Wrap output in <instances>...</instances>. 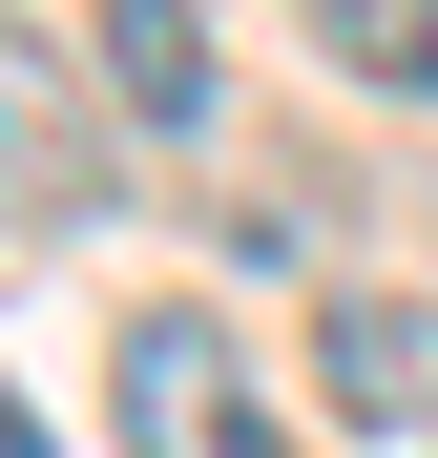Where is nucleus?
<instances>
[{
	"label": "nucleus",
	"mask_w": 438,
	"mask_h": 458,
	"mask_svg": "<svg viewBox=\"0 0 438 458\" xmlns=\"http://www.w3.org/2000/svg\"><path fill=\"white\" fill-rule=\"evenodd\" d=\"M313 42H334L376 105H438V0H313Z\"/></svg>",
	"instance_id": "4"
},
{
	"label": "nucleus",
	"mask_w": 438,
	"mask_h": 458,
	"mask_svg": "<svg viewBox=\"0 0 438 458\" xmlns=\"http://www.w3.org/2000/svg\"><path fill=\"white\" fill-rule=\"evenodd\" d=\"M0 458H42V417H21V396H0Z\"/></svg>",
	"instance_id": "6"
},
{
	"label": "nucleus",
	"mask_w": 438,
	"mask_h": 458,
	"mask_svg": "<svg viewBox=\"0 0 438 458\" xmlns=\"http://www.w3.org/2000/svg\"><path fill=\"white\" fill-rule=\"evenodd\" d=\"M125 458H292V417L209 313H125Z\"/></svg>",
	"instance_id": "1"
},
{
	"label": "nucleus",
	"mask_w": 438,
	"mask_h": 458,
	"mask_svg": "<svg viewBox=\"0 0 438 458\" xmlns=\"http://www.w3.org/2000/svg\"><path fill=\"white\" fill-rule=\"evenodd\" d=\"M313 375H334L355 437H438V292H334Z\"/></svg>",
	"instance_id": "2"
},
{
	"label": "nucleus",
	"mask_w": 438,
	"mask_h": 458,
	"mask_svg": "<svg viewBox=\"0 0 438 458\" xmlns=\"http://www.w3.org/2000/svg\"><path fill=\"white\" fill-rule=\"evenodd\" d=\"M0 188H63V84H42L21 21H0Z\"/></svg>",
	"instance_id": "5"
},
{
	"label": "nucleus",
	"mask_w": 438,
	"mask_h": 458,
	"mask_svg": "<svg viewBox=\"0 0 438 458\" xmlns=\"http://www.w3.org/2000/svg\"><path fill=\"white\" fill-rule=\"evenodd\" d=\"M105 105H125L146 146L209 125V21H188V0H105Z\"/></svg>",
	"instance_id": "3"
}]
</instances>
